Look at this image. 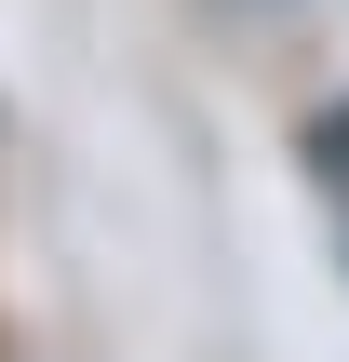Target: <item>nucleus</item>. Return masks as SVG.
Wrapping results in <instances>:
<instances>
[{"instance_id": "1", "label": "nucleus", "mask_w": 349, "mask_h": 362, "mask_svg": "<svg viewBox=\"0 0 349 362\" xmlns=\"http://www.w3.org/2000/svg\"><path fill=\"white\" fill-rule=\"evenodd\" d=\"M323 148H336V161H349V107H336V121H323Z\"/></svg>"}]
</instances>
